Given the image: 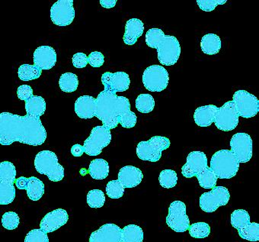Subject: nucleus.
Listing matches in <instances>:
<instances>
[{
    "instance_id": "obj_1",
    "label": "nucleus",
    "mask_w": 259,
    "mask_h": 242,
    "mask_svg": "<svg viewBox=\"0 0 259 242\" xmlns=\"http://www.w3.org/2000/svg\"><path fill=\"white\" fill-rule=\"evenodd\" d=\"M47 139L46 129L40 118L20 116L10 113L0 114V144L10 145L16 142L32 146L43 145Z\"/></svg>"
},
{
    "instance_id": "obj_2",
    "label": "nucleus",
    "mask_w": 259,
    "mask_h": 242,
    "mask_svg": "<svg viewBox=\"0 0 259 242\" xmlns=\"http://www.w3.org/2000/svg\"><path fill=\"white\" fill-rule=\"evenodd\" d=\"M146 43L158 51V60L161 64L172 66L179 60L181 46L175 36H165L160 28H150L146 34Z\"/></svg>"
},
{
    "instance_id": "obj_3",
    "label": "nucleus",
    "mask_w": 259,
    "mask_h": 242,
    "mask_svg": "<svg viewBox=\"0 0 259 242\" xmlns=\"http://www.w3.org/2000/svg\"><path fill=\"white\" fill-rule=\"evenodd\" d=\"M116 93L104 90L99 93L96 107V117L102 121L103 126L108 129L115 128L119 124L116 111Z\"/></svg>"
},
{
    "instance_id": "obj_4",
    "label": "nucleus",
    "mask_w": 259,
    "mask_h": 242,
    "mask_svg": "<svg viewBox=\"0 0 259 242\" xmlns=\"http://www.w3.org/2000/svg\"><path fill=\"white\" fill-rule=\"evenodd\" d=\"M210 168L218 179H231L237 174L239 163L231 151L221 150L212 156Z\"/></svg>"
},
{
    "instance_id": "obj_5",
    "label": "nucleus",
    "mask_w": 259,
    "mask_h": 242,
    "mask_svg": "<svg viewBox=\"0 0 259 242\" xmlns=\"http://www.w3.org/2000/svg\"><path fill=\"white\" fill-rule=\"evenodd\" d=\"M34 167L39 174L47 175L53 182H59L64 178V168L59 164L58 157L53 151H40L34 159Z\"/></svg>"
},
{
    "instance_id": "obj_6",
    "label": "nucleus",
    "mask_w": 259,
    "mask_h": 242,
    "mask_svg": "<svg viewBox=\"0 0 259 242\" xmlns=\"http://www.w3.org/2000/svg\"><path fill=\"white\" fill-rule=\"evenodd\" d=\"M16 169L10 161H4L0 164V204L8 205L16 198Z\"/></svg>"
},
{
    "instance_id": "obj_7",
    "label": "nucleus",
    "mask_w": 259,
    "mask_h": 242,
    "mask_svg": "<svg viewBox=\"0 0 259 242\" xmlns=\"http://www.w3.org/2000/svg\"><path fill=\"white\" fill-rule=\"evenodd\" d=\"M170 141L168 137L154 136L147 142H141L137 147V154L141 160L157 162L162 157V152L168 149Z\"/></svg>"
},
{
    "instance_id": "obj_8",
    "label": "nucleus",
    "mask_w": 259,
    "mask_h": 242,
    "mask_svg": "<svg viewBox=\"0 0 259 242\" xmlns=\"http://www.w3.org/2000/svg\"><path fill=\"white\" fill-rule=\"evenodd\" d=\"M143 84L150 92H161L168 87V73L160 65H152L144 71Z\"/></svg>"
},
{
    "instance_id": "obj_9",
    "label": "nucleus",
    "mask_w": 259,
    "mask_h": 242,
    "mask_svg": "<svg viewBox=\"0 0 259 242\" xmlns=\"http://www.w3.org/2000/svg\"><path fill=\"white\" fill-rule=\"evenodd\" d=\"M111 142L110 129L102 126H96L92 130L90 137L84 142L85 153L89 156H98L102 153L103 148Z\"/></svg>"
},
{
    "instance_id": "obj_10",
    "label": "nucleus",
    "mask_w": 259,
    "mask_h": 242,
    "mask_svg": "<svg viewBox=\"0 0 259 242\" xmlns=\"http://www.w3.org/2000/svg\"><path fill=\"white\" fill-rule=\"evenodd\" d=\"M233 99L239 116L250 119L258 113L259 100L248 92L238 90L233 95Z\"/></svg>"
},
{
    "instance_id": "obj_11",
    "label": "nucleus",
    "mask_w": 259,
    "mask_h": 242,
    "mask_svg": "<svg viewBox=\"0 0 259 242\" xmlns=\"http://www.w3.org/2000/svg\"><path fill=\"white\" fill-rule=\"evenodd\" d=\"M166 224L176 232H185L190 227V220L186 213V205L182 201H174L170 204Z\"/></svg>"
},
{
    "instance_id": "obj_12",
    "label": "nucleus",
    "mask_w": 259,
    "mask_h": 242,
    "mask_svg": "<svg viewBox=\"0 0 259 242\" xmlns=\"http://www.w3.org/2000/svg\"><path fill=\"white\" fill-rule=\"evenodd\" d=\"M230 194L227 188L215 187L211 191L204 193L200 197V207L205 213H213L220 206L227 205Z\"/></svg>"
},
{
    "instance_id": "obj_13",
    "label": "nucleus",
    "mask_w": 259,
    "mask_h": 242,
    "mask_svg": "<svg viewBox=\"0 0 259 242\" xmlns=\"http://www.w3.org/2000/svg\"><path fill=\"white\" fill-rule=\"evenodd\" d=\"M239 117L234 102L229 101L221 108H218L213 122L217 128L221 131H233L239 124Z\"/></svg>"
},
{
    "instance_id": "obj_14",
    "label": "nucleus",
    "mask_w": 259,
    "mask_h": 242,
    "mask_svg": "<svg viewBox=\"0 0 259 242\" xmlns=\"http://www.w3.org/2000/svg\"><path fill=\"white\" fill-rule=\"evenodd\" d=\"M231 152L239 163H247L252 157V140L246 133H236L230 141Z\"/></svg>"
},
{
    "instance_id": "obj_15",
    "label": "nucleus",
    "mask_w": 259,
    "mask_h": 242,
    "mask_svg": "<svg viewBox=\"0 0 259 242\" xmlns=\"http://www.w3.org/2000/svg\"><path fill=\"white\" fill-rule=\"evenodd\" d=\"M51 19L58 26H67L75 19L73 0H58L51 9Z\"/></svg>"
},
{
    "instance_id": "obj_16",
    "label": "nucleus",
    "mask_w": 259,
    "mask_h": 242,
    "mask_svg": "<svg viewBox=\"0 0 259 242\" xmlns=\"http://www.w3.org/2000/svg\"><path fill=\"white\" fill-rule=\"evenodd\" d=\"M208 168L206 154L201 151H192L187 157V162L182 167V174L185 178L197 177Z\"/></svg>"
},
{
    "instance_id": "obj_17",
    "label": "nucleus",
    "mask_w": 259,
    "mask_h": 242,
    "mask_svg": "<svg viewBox=\"0 0 259 242\" xmlns=\"http://www.w3.org/2000/svg\"><path fill=\"white\" fill-rule=\"evenodd\" d=\"M102 83L105 87V90L116 93L127 90L131 80L129 75L125 72H106L102 74Z\"/></svg>"
},
{
    "instance_id": "obj_18",
    "label": "nucleus",
    "mask_w": 259,
    "mask_h": 242,
    "mask_svg": "<svg viewBox=\"0 0 259 242\" xmlns=\"http://www.w3.org/2000/svg\"><path fill=\"white\" fill-rule=\"evenodd\" d=\"M116 111L119 119V124L123 128H132L136 125L138 117L135 113L131 111V104L127 98L117 96Z\"/></svg>"
},
{
    "instance_id": "obj_19",
    "label": "nucleus",
    "mask_w": 259,
    "mask_h": 242,
    "mask_svg": "<svg viewBox=\"0 0 259 242\" xmlns=\"http://www.w3.org/2000/svg\"><path fill=\"white\" fill-rule=\"evenodd\" d=\"M68 220L69 215L67 212L63 209H58L48 213L42 219L40 228L46 233L54 232L60 227L66 225Z\"/></svg>"
},
{
    "instance_id": "obj_20",
    "label": "nucleus",
    "mask_w": 259,
    "mask_h": 242,
    "mask_svg": "<svg viewBox=\"0 0 259 242\" xmlns=\"http://www.w3.org/2000/svg\"><path fill=\"white\" fill-rule=\"evenodd\" d=\"M90 242H122V229L114 224H105L92 233Z\"/></svg>"
},
{
    "instance_id": "obj_21",
    "label": "nucleus",
    "mask_w": 259,
    "mask_h": 242,
    "mask_svg": "<svg viewBox=\"0 0 259 242\" xmlns=\"http://www.w3.org/2000/svg\"><path fill=\"white\" fill-rule=\"evenodd\" d=\"M33 59L34 66L40 70H51L57 63V53L52 47H38L34 51Z\"/></svg>"
},
{
    "instance_id": "obj_22",
    "label": "nucleus",
    "mask_w": 259,
    "mask_h": 242,
    "mask_svg": "<svg viewBox=\"0 0 259 242\" xmlns=\"http://www.w3.org/2000/svg\"><path fill=\"white\" fill-rule=\"evenodd\" d=\"M144 175L138 167L125 166L118 173V181L124 188H134L142 182Z\"/></svg>"
},
{
    "instance_id": "obj_23",
    "label": "nucleus",
    "mask_w": 259,
    "mask_h": 242,
    "mask_svg": "<svg viewBox=\"0 0 259 242\" xmlns=\"http://www.w3.org/2000/svg\"><path fill=\"white\" fill-rule=\"evenodd\" d=\"M97 101L93 96H82L75 102V112L81 119H90L96 116Z\"/></svg>"
},
{
    "instance_id": "obj_24",
    "label": "nucleus",
    "mask_w": 259,
    "mask_h": 242,
    "mask_svg": "<svg viewBox=\"0 0 259 242\" xmlns=\"http://www.w3.org/2000/svg\"><path fill=\"white\" fill-rule=\"evenodd\" d=\"M144 31V24L138 19H132L126 22L123 40L126 45H134Z\"/></svg>"
},
{
    "instance_id": "obj_25",
    "label": "nucleus",
    "mask_w": 259,
    "mask_h": 242,
    "mask_svg": "<svg viewBox=\"0 0 259 242\" xmlns=\"http://www.w3.org/2000/svg\"><path fill=\"white\" fill-rule=\"evenodd\" d=\"M218 110V107L214 105L199 107L194 112V122L200 127L210 126L214 121Z\"/></svg>"
},
{
    "instance_id": "obj_26",
    "label": "nucleus",
    "mask_w": 259,
    "mask_h": 242,
    "mask_svg": "<svg viewBox=\"0 0 259 242\" xmlns=\"http://www.w3.org/2000/svg\"><path fill=\"white\" fill-rule=\"evenodd\" d=\"M222 43L219 36L215 34H205L201 39V51L205 54L214 55L221 51Z\"/></svg>"
},
{
    "instance_id": "obj_27",
    "label": "nucleus",
    "mask_w": 259,
    "mask_h": 242,
    "mask_svg": "<svg viewBox=\"0 0 259 242\" xmlns=\"http://www.w3.org/2000/svg\"><path fill=\"white\" fill-rule=\"evenodd\" d=\"M25 110L28 116L40 118L46 111V102L41 96H32L25 102Z\"/></svg>"
},
{
    "instance_id": "obj_28",
    "label": "nucleus",
    "mask_w": 259,
    "mask_h": 242,
    "mask_svg": "<svg viewBox=\"0 0 259 242\" xmlns=\"http://www.w3.org/2000/svg\"><path fill=\"white\" fill-rule=\"evenodd\" d=\"M89 174L94 180H104L109 175V165L104 159L92 160L89 168Z\"/></svg>"
},
{
    "instance_id": "obj_29",
    "label": "nucleus",
    "mask_w": 259,
    "mask_h": 242,
    "mask_svg": "<svg viewBox=\"0 0 259 242\" xmlns=\"http://www.w3.org/2000/svg\"><path fill=\"white\" fill-rule=\"evenodd\" d=\"M27 194L28 198L32 201H38L41 199L45 193V184L38 178L31 177L28 178Z\"/></svg>"
},
{
    "instance_id": "obj_30",
    "label": "nucleus",
    "mask_w": 259,
    "mask_h": 242,
    "mask_svg": "<svg viewBox=\"0 0 259 242\" xmlns=\"http://www.w3.org/2000/svg\"><path fill=\"white\" fill-rule=\"evenodd\" d=\"M144 231L136 225H128L122 229V242H143Z\"/></svg>"
},
{
    "instance_id": "obj_31",
    "label": "nucleus",
    "mask_w": 259,
    "mask_h": 242,
    "mask_svg": "<svg viewBox=\"0 0 259 242\" xmlns=\"http://www.w3.org/2000/svg\"><path fill=\"white\" fill-rule=\"evenodd\" d=\"M59 85L62 91L65 93H73L77 90L79 86L78 77L73 73H65L60 77Z\"/></svg>"
},
{
    "instance_id": "obj_32",
    "label": "nucleus",
    "mask_w": 259,
    "mask_h": 242,
    "mask_svg": "<svg viewBox=\"0 0 259 242\" xmlns=\"http://www.w3.org/2000/svg\"><path fill=\"white\" fill-rule=\"evenodd\" d=\"M42 70L34 65L22 64L18 70V75L22 81H31L40 77Z\"/></svg>"
},
{
    "instance_id": "obj_33",
    "label": "nucleus",
    "mask_w": 259,
    "mask_h": 242,
    "mask_svg": "<svg viewBox=\"0 0 259 242\" xmlns=\"http://www.w3.org/2000/svg\"><path fill=\"white\" fill-rule=\"evenodd\" d=\"M238 233L242 239L249 240V241H258L259 224L256 222H250L243 228L238 230Z\"/></svg>"
},
{
    "instance_id": "obj_34",
    "label": "nucleus",
    "mask_w": 259,
    "mask_h": 242,
    "mask_svg": "<svg viewBox=\"0 0 259 242\" xmlns=\"http://www.w3.org/2000/svg\"><path fill=\"white\" fill-rule=\"evenodd\" d=\"M135 103L137 110L141 113H150L154 110V99L151 95L147 93L139 95Z\"/></svg>"
},
{
    "instance_id": "obj_35",
    "label": "nucleus",
    "mask_w": 259,
    "mask_h": 242,
    "mask_svg": "<svg viewBox=\"0 0 259 242\" xmlns=\"http://www.w3.org/2000/svg\"><path fill=\"white\" fill-rule=\"evenodd\" d=\"M250 223V216L248 212L244 210H236L231 214V225L239 230Z\"/></svg>"
},
{
    "instance_id": "obj_36",
    "label": "nucleus",
    "mask_w": 259,
    "mask_h": 242,
    "mask_svg": "<svg viewBox=\"0 0 259 242\" xmlns=\"http://www.w3.org/2000/svg\"><path fill=\"white\" fill-rule=\"evenodd\" d=\"M190 235L194 238H205L210 234V227L206 222H201L190 225Z\"/></svg>"
},
{
    "instance_id": "obj_37",
    "label": "nucleus",
    "mask_w": 259,
    "mask_h": 242,
    "mask_svg": "<svg viewBox=\"0 0 259 242\" xmlns=\"http://www.w3.org/2000/svg\"><path fill=\"white\" fill-rule=\"evenodd\" d=\"M197 178H198L200 186L204 189L214 188L216 187L217 182H218V178L209 167L203 173L198 175Z\"/></svg>"
},
{
    "instance_id": "obj_38",
    "label": "nucleus",
    "mask_w": 259,
    "mask_h": 242,
    "mask_svg": "<svg viewBox=\"0 0 259 242\" xmlns=\"http://www.w3.org/2000/svg\"><path fill=\"white\" fill-rule=\"evenodd\" d=\"M159 184L163 188L171 189L176 187L178 183L177 174L175 170H164L159 177Z\"/></svg>"
},
{
    "instance_id": "obj_39",
    "label": "nucleus",
    "mask_w": 259,
    "mask_h": 242,
    "mask_svg": "<svg viewBox=\"0 0 259 242\" xmlns=\"http://www.w3.org/2000/svg\"><path fill=\"white\" fill-rule=\"evenodd\" d=\"M87 203L91 208L99 209L105 202V193L100 190H90L87 194Z\"/></svg>"
},
{
    "instance_id": "obj_40",
    "label": "nucleus",
    "mask_w": 259,
    "mask_h": 242,
    "mask_svg": "<svg viewBox=\"0 0 259 242\" xmlns=\"http://www.w3.org/2000/svg\"><path fill=\"white\" fill-rule=\"evenodd\" d=\"M124 187L117 181H109L106 186V193L111 199H120L124 193Z\"/></svg>"
},
{
    "instance_id": "obj_41",
    "label": "nucleus",
    "mask_w": 259,
    "mask_h": 242,
    "mask_svg": "<svg viewBox=\"0 0 259 242\" xmlns=\"http://www.w3.org/2000/svg\"><path fill=\"white\" fill-rule=\"evenodd\" d=\"M20 223V219L15 212H7L2 217V225L4 228L8 230H14L18 228Z\"/></svg>"
},
{
    "instance_id": "obj_42",
    "label": "nucleus",
    "mask_w": 259,
    "mask_h": 242,
    "mask_svg": "<svg viewBox=\"0 0 259 242\" xmlns=\"http://www.w3.org/2000/svg\"><path fill=\"white\" fill-rule=\"evenodd\" d=\"M48 233L40 229L30 231L25 238V242H49Z\"/></svg>"
},
{
    "instance_id": "obj_43",
    "label": "nucleus",
    "mask_w": 259,
    "mask_h": 242,
    "mask_svg": "<svg viewBox=\"0 0 259 242\" xmlns=\"http://www.w3.org/2000/svg\"><path fill=\"white\" fill-rule=\"evenodd\" d=\"M227 0H197L199 8L204 12H211L215 10L218 5H224Z\"/></svg>"
},
{
    "instance_id": "obj_44",
    "label": "nucleus",
    "mask_w": 259,
    "mask_h": 242,
    "mask_svg": "<svg viewBox=\"0 0 259 242\" xmlns=\"http://www.w3.org/2000/svg\"><path fill=\"white\" fill-rule=\"evenodd\" d=\"M89 63L93 67H100L104 64L105 57L99 51H93L89 55Z\"/></svg>"
},
{
    "instance_id": "obj_45",
    "label": "nucleus",
    "mask_w": 259,
    "mask_h": 242,
    "mask_svg": "<svg viewBox=\"0 0 259 242\" xmlns=\"http://www.w3.org/2000/svg\"><path fill=\"white\" fill-rule=\"evenodd\" d=\"M17 96L20 100L25 101L34 96L33 95V90L30 86L22 85L18 87Z\"/></svg>"
},
{
    "instance_id": "obj_46",
    "label": "nucleus",
    "mask_w": 259,
    "mask_h": 242,
    "mask_svg": "<svg viewBox=\"0 0 259 242\" xmlns=\"http://www.w3.org/2000/svg\"><path fill=\"white\" fill-rule=\"evenodd\" d=\"M73 64L76 68H84L89 63V58L84 53H76L73 56Z\"/></svg>"
},
{
    "instance_id": "obj_47",
    "label": "nucleus",
    "mask_w": 259,
    "mask_h": 242,
    "mask_svg": "<svg viewBox=\"0 0 259 242\" xmlns=\"http://www.w3.org/2000/svg\"><path fill=\"white\" fill-rule=\"evenodd\" d=\"M28 178H25V177H21L18 178L16 181V185L18 189L19 190H27L28 187Z\"/></svg>"
},
{
    "instance_id": "obj_48",
    "label": "nucleus",
    "mask_w": 259,
    "mask_h": 242,
    "mask_svg": "<svg viewBox=\"0 0 259 242\" xmlns=\"http://www.w3.org/2000/svg\"><path fill=\"white\" fill-rule=\"evenodd\" d=\"M85 153V150H84L83 146L76 144V145H73L71 148V154H73L74 157H81V156Z\"/></svg>"
},
{
    "instance_id": "obj_49",
    "label": "nucleus",
    "mask_w": 259,
    "mask_h": 242,
    "mask_svg": "<svg viewBox=\"0 0 259 242\" xmlns=\"http://www.w3.org/2000/svg\"><path fill=\"white\" fill-rule=\"evenodd\" d=\"M117 1L116 0H100V4L105 9H111L115 7Z\"/></svg>"
}]
</instances>
